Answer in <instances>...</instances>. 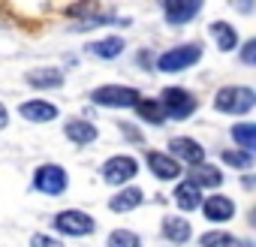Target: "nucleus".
Wrapping results in <instances>:
<instances>
[{
  "label": "nucleus",
  "mask_w": 256,
  "mask_h": 247,
  "mask_svg": "<svg viewBox=\"0 0 256 247\" xmlns=\"http://www.w3.org/2000/svg\"><path fill=\"white\" fill-rule=\"evenodd\" d=\"M214 108L220 114L244 118L256 108V88H250V84H223L214 94Z\"/></svg>",
  "instance_id": "obj_1"
},
{
  "label": "nucleus",
  "mask_w": 256,
  "mask_h": 247,
  "mask_svg": "<svg viewBox=\"0 0 256 247\" xmlns=\"http://www.w3.org/2000/svg\"><path fill=\"white\" fill-rule=\"evenodd\" d=\"M202 54H205V48H202V42H181V46H172V48H166L163 54H157V72H184V70H190V66H196L199 60H202Z\"/></svg>",
  "instance_id": "obj_2"
},
{
  "label": "nucleus",
  "mask_w": 256,
  "mask_h": 247,
  "mask_svg": "<svg viewBox=\"0 0 256 247\" xmlns=\"http://www.w3.org/2000/svg\"><path fill=\"white\" fill-rule=\"evenodd\" d=\"M90 102L100 108H136L142 94L130 84H100L90 90Z\"/></svg>",
  "instance_id": "obj_3"
},
{
  "label": "nucleus",
  "mask_w": 256,
  "mask_h": 247,
  "mask_svg": "<svg viewBox=\"0 0 256 247\" xmlns=\"http://www.w3.org/2000/svg\"><path fill=\"white\" fill-rule=\"evenodd\" d=\"M169 114V120H187L196 108H199V96L187 88H163L157 96Z\"/></svg>",
  "instance_id": "obj_4"
},
{
  "label": "nucleus",
  "mask_w": 256,
  "mask_h": 247,
  "mask_svg": "<svg viewBox=\"0 0 256 247\" xmlns=\"http://www.w3.org/2000/svg\"><path fill=\"white\" fill-rule=\"evenodd\" d=\"M102 181L112 184V187H126L136 175H139V160L130 157V154H114L102 163Z\"/></svg>",
  "instance_id": "obj_5"
},
{
  "label": "nucleus",
  "mask_w": 256,
  "mask_h": 247,
  "mask_svg": "<svg viewBox=\"0 0 256 247\" xmlns=\"http://www.w3.org/2000/svg\"><path fill=\"white\" fill-rule=\"evenodd\" d=\"M34 187L46 196H60L66 187H70V175L64 166H54V163H46L34 172Z\"/></svg>",
  "instance_id": "obj_6"
},
{
  "label": "nucleus",
  "mask_w": 256,
  "mask_h": 247,
  "mask_svg": "<svg viewBox=\"0 0 256 247\" xmlns=\"http://www.w3.org/2000/svg\"><path fill=\"white\" fill-rule=\"evenodd\" d=\"M54 229L60 235H70V238H82V235H90L96 229L94 217L88 211H78V208H70V211H60L54 217Z\"/></svg>",
  "instance_id": "obj_7"
},
{
  "label": "nucleus",
  "mask_w": 256,
  "mask_h": 247,
  "mask_svg": "<svg viewBox=\"0 0 256 247\" xmlns=\"http://www.w3.org/2000/svg\"><path fill=\"white\" fill-rule=\"evenodd\" d=\"M169 154H172L181 166H190V169L208 163V160H205V145L196 142L193 136H175V139H169Z\"/></svg>",
  "instance_id": "obj_8"
},
{
  "label": "nucleus",
  "mask_w": 256,
  "mask_h": 247,
  "mask_svg": "<svg viewBox=\"0 0 256 247\" xmlns=\"http://www.w3.org/2000/svg\"><path fill=\"white\" fill-rule=\"evenodd\" d=\"M235 214H238L235 199H229V196H223V193H211V196H205L202 217H205L208 223L223 226V223H232V220H235Z\"/></svg>",
  "instance_id": "obj_9"
},
{
  "label": "nucleus",
  "mask_w": 256,
  "mask_h": 247,
  "mask_svg": "<svg viewBox=\"0 0 256 247\" xmlns=\"http://www.w3.org/2000/svg\"><path fill=\"white\" fill-rule=\"evenodd\" d=\"M202 12V0H163V18L169 28H184Z\"/></svg>",
  "instance_id": "obj_10"
},
{
  "label": "nucleus",
  "mask_w": 256,
  "mask_h": 247,
  "mask_svg": "<svg viewBox=\"0 0 256 247\" xmlns=\"http://www.w3.org/2000/svg\"><path fill=\"white\" fill-rule=\"evenodd\" d=\"M145 163H148V169L157 181H181V175H184V166L169 151H148Z\"/></svg>",
  "instance_id": "obj_11"
},
{
  "label": "nucleus",
  "mask_w": 256,
  "mask_h": 247,
  "mask_svg": "<svg viewBox=\"0 0 256 247\" xmlns=\"http://www.w3.org/2000/svg\"><path fill=\"white\" fill-rule=\"evenodd\" d=\"M208 36H211V42L217 46L220 54H229V52H238L241 48V36H238V30H235L232 22H223V18L211 22L208 24Z\"/></svg>",
  "instance_id": "obj_12"
},
{
  "label": "nucleus",
  "mask_w": 256,
  "mask_h": 247,
  "mask_svg": "<svg viewBox=\"0 0 256 247\" xmlns=\"http://www.w3.org/2000/svg\"><path fill=\"white\" fill-rule=\"evenodd\" d=\"M172 199H175V205L181 208V211H202V205H205V196H202V187H196L190 178H181L178 184H175V190H172Z\"/></svg>",
  "instance_id": "obj_13"
},
{
  "label": "nucleus",
  "mask_w": 256,
  "mask_h": 247,
  "mask_svg": "<svg viewBox=\"0 0 256 247\" xmlns=\"http://www.w3.org/2000/svg\"><path fill=\"white\" fill-rule=\"evenodd\" d=\"M187 178H190L196 187H202V190H220V187H223V181H226L223 169H220V166H214V163H202V166L187 169Z\"/></svg>",
  "instance_id": "obj_14"
},
{
  "label": "nucleus",
  "mask_w": 256,
  "mask_h": 247,
  "mask_svg": "<svg viewBox=\"0 0 256 247\" xmlns=\"http://www.w3.org/2000/svg\"><path fill=\"white\" fill-rule=\"evenodd\" d=\"M160 232H163V238H166L169 244H187V241L193 238V226H190V220H187V217H178V214L163 217Z\"/></svg>",
  "instance_id": "obj_15"
},
{
  "label": "nucleus",
  "mask_w": 256,
  "mask_h": 247,
  "mask_svg": "<svg viewBox=\"0 0 256 247\" xmlns=\"http://www.w3.org/2000/svg\"><path fill=\"white\" fill-rule=\"evenodd\" d=\"M199 247H256L250 238H238L226 229H208L199 235Z\"/></svg>",
  "instance_id": "obj_16"
},
{
  "label": "nucleus",
  "mask_w": 256,
  "mask_h": 247,
  "mask_svg": "<svg viewBox=\"0 0 256 247\" xmlns=\"http://www.w3.org/2000/svg\"><path fill=\"white\" fill-rule=\"evenodd\" d=\"M142 202H145V190H139V187H120V190L108 199V208H112L114 214H126V211H136Z\"/></svg>",
  "instance_id": "obj_17"
},
{
  "label": "nucleus",
  "mask_w": 256,
  "mask_h": 247,
  "mask_svg": "<svg viewBox=\"0 0 256 247\" xmlns=\"http://www.w3.org/2000/svg\"><path fill=\"white\" fill-rule=\"evenodd\" d=\"M18 114L24 120H34V124H48V120L58 118V106L54 102H46V100H28V102H22Z\"/></svg>",
  "instance_id": "obj_18"
},
{
  "label": "nucleus",
  "mask_w": 256,
  "mask_h": 247,
  "mask_svg": "<svg viewBox=\"0 0 256 247\" xmlns=\"http://www.w3.org/2000/svg\"><path fill=\"white\" fill-rule=\"evenodd\" d=\"M229 136H232L235 148H241V151H247V154L256 157V120H238V124H232Z\"/></svg>",
  "instance_id": "obj_19"
},
{
  "label": "nucleus",
  "mask_w": 256,
  "mask_h": 247,
  "mask_svg": "<svg viewBox=\"0 0 256 247\" xmlns=\"http://www.w3.org/2000/svg\"><path fill=\"white\" fill-rule=\"evenodd\" d=\"M64 136L72 142V145H90L96 139V127L90 120H82V118H72L64 124Z\"/></svg>",
  "instance_id": "obj_20"
},
{
  "label": "nucleus",
  "mask_w": 256,
  "mask_h": 247,
  "mask_svg": "<svg viewBox=\"0 0 256 247\" xmlns=\"http://www.w3.org/2000/svg\"><path fill=\"white\" fill-rule=\"evenodd\" d=\"M126 48V42L120 36H106V40H96V42H88V54L100 58V60H114L120 58Z\"/></svg>",
  "instance_id": "obj_21"
},
{
  "label": "nucleus",
  "mask_w": 256,
  "mask_h": 247,
  "mask_svg": "<svg viewBox=\"0 0 256 247\" xmlns=\"http://www.w3.org/2000/svg\"><path fill=\"white\" fill-rule=\"evenodd\" d=\"M28 84H30V88H40V90H52V88H60V84H64V72L54 70V66L30 70V72H28Z\"/></svg>",
  "instance_id": "obj_22"
},
{
  "label": "nucleus",
  "mask_w": 256,
  "mask_h": 247,
  "mask_svg": "<svg viewBox=\"0 0 256 247\" xmlns=\"http://www.w3.org/2000/svg\"><path fill=\"white\" fill-rule=\"evenodd\" d=\"M136 114H139L145 124H154V127H163V124L169 120L163 102H160V100H151V96H142V102L136 106Z\"/></svg>",
  "instance_id": "obj_23"
},
{
  "label": "nucleus",
  "mask_w": 256,
  "mask_h": 247,
  "mask_svg": "<svg viewBox=\"0 0 256 247\" xmlns=\"http://www.w3.org/2000/svg\"><path fill=\"white\" fill-rule=\"evenodd\" d=\"M220 163L229 166V169H241V175H244V172L253 169L256 157L247 154V151H241V148H223V151H220Z\"/></svg>",
  "instance_id": "obj_24"
},
{
  "label": "nucleus",
  "mask_w": 256,
  "mask_h": 247,
  "mask_svg": "<svg viewBox=\"0 0 256 247\" xmlns=\"http://www.w3.org/2000/svg\"><path fill=\"white\" fill-rule=\"evenodd\" d=\"M106 247H142V238L133 229H112Z\"/></svg>",
  "instance_id": "obj_25"
},
{
  "label": "nucleus",
  "mask_w": 256,
  "mask_h": 247,
  "mask_svg": "<svg viewBox=\"0 0 256 247\" xmlns=\"http://www.w3.org/2000/svg\"><path fill=\"white\" fill-rule=\"evenodd\" d=\"M238 60H241L244 66H256V36L244 40V46L238 48Z\"/></svg>",
  "instance_id": "obj_26"
},
{
  "label": "nucleus",
  "mask_w": 256,
  "mask_h": 247,
  "mask_svg": "<svg viewBox=\"0 0 256 247\" xmlns=\"http://www.w3.org/2000/svg\"><path fill=\"white\" fill-rule=\"evenodd\" d=\"M30 247H64V241H58V238H52V235H34L30 238Z\"/></svg>",
  "instance_id": "obj_27"
},
{
  "label": "nucleus",
  "mask_w": 256,
  "mask_h": 247,
  "mask_svg": "<svg viewBox=\"0 0 256 247\" xmlns=\"http://www.w3.org/2000/svg\"><path fill=\"white\" fill-rule=\"evenodd\" d=\"M118 127H120V133H124L126 139H130V142H136V145H142V142H145V136H142V133H139L136 127H130V124H126V120H120Z\"/></svg>",
  "instance_id": "obj_28"
},
{
  "label": "nucleus",
  "mask_w": 256,
  "mask_h": 247,
  "mask_svg": "<svg viewBox=\"0 0 256 247\" xmlns=\"http://www.w3.org/2000/svg\"><path fill=\"white\" fill-rule=\"evenodd\" d=\"M238 184H241V190H247V193H256V175H253V172H244V175L238 178Z\"/></svg>",
  "instance_id": "obj_29"
},
{
  "label": "nucleus",
  "mask_w": 256,
  "mask_h": 247,
  "mask_svg": "<svg viewBox=\"0 0 256 247\" xmlns=\"http://www.w3.org/2000/svg\"><path fill=\"white\" fill-rule=\"evenodd\" d=\"M232 10H235V12H241V16H250V12L256 10V4H253V0H235Z\"/></svg>",
  "instance_id": "obj_30"
},
{
  "label": "nucleus",
  "mask_w": 256,
  "mask_h": 247,
  "mask_svg": "<svg viewBox=\"0 0 256 247\" xmlns=\"http://www.w3.org/2000/svg\"><path fill=\"white\" fill-rule=\"evenodd\" d=\"M139 66H145V70L154 66V70H157V58H154L151 52H142V54H139Z\"/></svg>",
  "instance_id": "obj_31"
},
{
  "label": "nucleus",
  "mask_w": 256,
  "mask_h": 247,
  "mask_svg": "<svg viewBox=\"0 0 256 247\" xmlns=\"http://www.w3.org/2000/svg\"><path fill=\"white\" fill-rule=\"evenodd\" d=\"M6 124H10V112H6V106H4V102H0V130H4Z\"/></svg>",
  "instance_id": "obj_32"
},
{
  "label": "nucleus",
  "mask_w": 256,
  "mask_h": 247,
  "mask_svg": "<svg viewBox=\"0 0 256 247\" xmlns=\"http://www.w3.org/2000/svg\"><path fill=\"white\" fill-rule=\"evenodd\" d=\"M247 223H250V229L256 232V205H253V208L247 211Z\"/></svg>",
  "instance_id": "obj_33"
}]
</instances>
